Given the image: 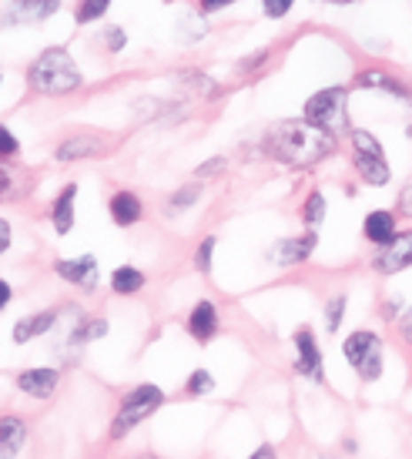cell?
Returning <instances> with one entry per match:
<instances>
[{"label":"cell","mask_w":412,"mask_h":459,"mask_svg":"<svg viewBox=\"0 0 412 459\" xmlns=\"http://www.w3.org/2000/svg\"><path fill=\"white\" fill-rule=\"evenodd\" d=\"M329 152H332V135L308 124L306 118L275 124L272 135H268V154L285 168H315Z\"/></svg>","instance_id":"obj_1"},{"label":"cell","mask_w":412,"mask_h":459,"mask_svg":"<svg viewBox=\"0 0 412 459\" xmlns=\"http://www.w3.org/2000/svg\"><path fill=\"white\" fill-rule=\"evenodd\" d=\"M81 71H77L74 58L64 51V47H47L41 51V58L31 64L27 71V84H31L37 94H71L81 88Z\"/></svg>","instance_id":"obj_2"},{"label":"cell","mask_w":412,"mask_h":459,"mask_svg":"<svg viewBox=\"0 0 412 459\" xmlns=\"http://www.w3.org/2000/svg\"><path fill=\"white\" fill-rule=\"evenodd\" d=\"M161 406H165V393H161L158 385L152 383L135 385V389L121 399V409H118L114 423H111V440H124L131 429L141 426V423H144L148 416L158 413Z\"/></svg>","instance_id":"obj_3"},{"label":"cell","mask_w":412,"mask_h":459,"mask_svg":"<svg viewBox=\"0 0 412 459\" xmlns=\"http://www.w3.org/2000/svg\"><path fill=\"white\" fill-rule=\"evenodd\" d=\"M346 105H349V94L346 88H325V91L312 94L306 101V121L336 135L349 124V114H346Z\"/></svg>","instance_id":"obj_4"},{"label":"cell","mask_w":412,"mask_h":459,"mask_svg":"<svg viewBox=\"0 0 412 459\" xmlns=\"http://www.w3.org/2000/svg\"><path fill=\"white\" fill-rule=\"evenodd\" d=\"M342 353H346V362L359 372V379L376 383L382 376V338L376 332H366V329L352 332L342 342Z\"/></svg>","instance_id":"obj_5"},{"label":"cell","mask_w":412,"mask_h":459,"mask_svg":"<svg viewBox=\"0 0 412 459\" xmlns=\"http://www.w3.org/2000/svg\"><path fill=\"white\" fill-rule=\"evenodd\" d=\"M352 148H355V171L362 175V182H369L372 188L389 184L393 171L385 165V152L376 135L369 131H352Z\"/></svg>","instance_id":"obj_6"},{"label":"cell","mask_w":412,"mask_h":459,"mask_svg":"<svg viewBox=\"0 0 412 459\" xmlns=\"http://www.w3.org/2000/svg\"><path fill=\"white\" fill-rule=\"evenodd\" d=\"M412 265V231H396V238H389L385 245L372 255V268L379 276H399Z\"/></svg>","instance_id":"obj_7"},{"label":"cell","mask_w":412,"mask_h":459,"mask_svg":"<svg viewBox=\"0 0 412 459\" xmlns=\"http://www.w3.org/2000/svg\"><path fill=\"white\" fill-rule=\"evenodd\" d=\"M295 349H299V359L292 362V369L299 376H306L312 383H325V369H322V353H319V342L308 329H299L295 332Z\"/></svg>","instance_id":"obj_8"},{"label":"cell","mask_w":412,"mask_h":459,"mask_svg":"<svg viewBox=\"0 0 412 459\" xmlns=\"http://www.w3.org/2000/svg\"><path fill=\"white\" fill-rule=\"evenodd\" d=\"M58 385H61V372H58V369H47V366L24 369V372L17 376V389L34 399H51L58 393Z\"/></svg>","instance_id":"obj_9"},{"label":"cell","mask_w":412,"mask_h":459,"mask_svg":"<svg viewBox=\"0 0 412 459\" xmlns=\"http://www.w3.org/2000/svg\"><path fill=\"white\" fill-rule=\"evenodd\" d=\"M54 272H58L64 282H71V285L91 289L94 282H97V261H94V255H84V259H61V261H54Z\"/></svg>","instance_id":"obj_10"},{"label":"cell","mask_w":412,"mask_h":459,"mask_svg":"<svg viewBox=\"0 0 412 459\" xmlns=\"http://www.w3.org/2000/svg\"><path fill=\"white\" fill-rule=\"evenodd\" d=\"M188 332H191V338H198V342H212V338L218 336V308H214L208 299L191 308V315H188Z\"/></svg>","instance_id":"obj_11"},{"label":"cell","mask_w":412,"mask_h":459,"mask_svg":"<svg viewBox=\"0 0 412 459\" xmlns=\"http://www.w3.org/2000/svg\"><path fill=\"white\" fill-rule=\"evenodd\" d=\"M27 443V423L17 416H4L0 419V459H14Z\"/></svg>","instance_id":"obj_12"},{"label":"cell","mask_w":412,"mask_h":459,"mask_svg":"<svg viewBox=\"0 0 412 459\" xmlns=\"http://www.w3.org/2000/svg\"><path fill=\"white\" fill-rule=\"evenodd\" d=\"M319 245V235L315 231H308L302 238H285V242H278L275 245V261L278 265H295V261H306L312 252Z\"/></svg>","instance_id":"obj_13"},{"label":"cell","mask_w":412,"mask_h":459,"mask_svg":"<svg viewBox=\"0 0 412 459\" xmlns=\"http://www.w3.org/2000/svg\"><path fill=\"white\" fill-rule=\"evenodd\" d=\"M61 319V308H51V312H37V315H27L14 325V342H31L37 336H47Z\"/></svg>","instance_id":"obj_14"},{"label":"cell","mask_w":412,"mask_h":459,"mask_svg":"<svg viewBox=\"0 0 412 459\" xmlns=\"http://www.w3.org/2000/svg\"><path fill=\"white\" fill-rule=\"evenodd\" d=\"M107 208H111L114 225H121V229L137 225V222H141V214H144V205H141V198H137L135 191H114V198H111Z\"/></svg>","instance_id":"obj_15"},{"label":"cell","mask_w":412,"mask_h":459,"mask_svg":"<svg viewBox=\"0 0 412 459\" xmlns=\"http://www.w3.org/2000/svg\"><path fill=\"white\" fill-rule=\"evenodd\" d=\"M362 235H366L372 245H385L389 238H396V214L379 208V212H369L362 222Z\"/></svg>","instance_id":"obj_16"},{"label":"cell","mask_w":412,"mask_h":459,"mask_svg":"<svg viewBox=\"0 0 412 459\" xmlns=\"http://www.w3.org/2000/svg\"><path fill=\"white\" fill-rule=\"evenodd\" d=\"M74 201H77V184H64L54 208H51V222H54V231L58 235H67L74 229Z\"/></svg>","instance_id":"obj_17"},{"label":"cell","mask_w":412,"mask_h":459,"mask_svg":"<svg viewBox=\"0 0 412 459\" xmlns=\"http://www.w3.org/2000/svg\"><path fill=\"white\" fill-rule=\"evenodd\" d=\"M27 188H31V178H27L24 171L17 168V165L0 161V198H17V195H24Z\"/></svg>","instance_id":"obj_18"},{"label":"cell","mask_w":412,"mask_h":459,"mask_svg":"<svg viewBox=\"0 0 412 459\" xmlns=\"http://www.w3.org/2000/svg\"><path fill=\"white\" fill-rule=\"evenodd\" d=\"M144 289V272L135 268V265H118L114 272H111V292H118V295H135V292Z\"/></svg>","instance_id":"obj_19"},{"label":"cell","mask_w":412,"mask_h":459,"mask_svg":"<svg viewBox=\"0 0 412 459\" xmlns=\"http://www.w3.org/2000/svg\"><path fill=\"white\" fill-rule=\"evenodd\" d=\"M91 154H101V141L97 138H67L58 148L61 161H77V158H91Z\"/></svg>","instance_id":"obj_20"},{"label":"cell","mask_w":412,"mask_h":459,"mask_svg":"<svg viewBox=\"0 0 412 459\" xmlns=\"http://www.w3.org/2000/svg\"><path fill=\"white\" fill-rule=\"evenodd\" d=\"M355 84H359V88H382V91H389V94H409L402 88V81L382 74V71H366V74H359Z\"/></svg>","instance_id":"obj_21"},{"label":"cell","mask_w":412,"mask_h":459,"mask_svg":"<svg viewBox=\"0 0 412 459\" xmlns=\"http://www.w3.org/2000/svg\"><path fill=\"white\" fill-rule=\"evenodd\" d=\"M302 218H306L308 229H319L325 222V195L322 191H312L306 198V208H302Z\"/></svg>","instance_id":"obj_22"},{"label":"cell","mask_w":412,"mask_h":459,"mask_svg":"<svg viewBox=\"0 0 412 459\" xmlns=\"http://www.w3.org/2000/svg\"><path fill=\"white\" fill-rule=\"evenodd\" d=\"M214 389V379H212V372L208 369H195L191 372V379H188V385H184V393L188 396H208Z\"/></svg>","instance_id":"obj_23"},{"label":"cell","mask_w":412,"mask_h":459,"mask_svg":"<svg viewBox=\"0 0 412 459\" xmlns=\"http://www.w3.org/2000/svg\"><path fill=\"white\" fill-rule=\"evenodd\" d=\"M325 319H329V332L336 336L342 319H346V295H332L329 299V308H325Z\"/></svg>","instance_id":"obj_24"},{"label":"cell","mask_w":412,"mask_h":459,"mask_svg":"<svg viewBox=\"0 0 412 459\" xmlns=\"http://www.w3.org/2000/svg\"><path fill=\"white\" fill-rule=\"evenodd\" d=\"M214 245H218V242H214L212 235H208V238H205V242H201V245H198V255H195V268H198L201 276H208V272H212Z\"/></svg>","instance_id":"obj_25"},{"label":"cell","mask_w":412,"mask_h":459,"mask_svg":"<svg viewBox=\"0 0 412 459\" xmlns=\"http://www.w3.org/2000/svg\"><path fill=\"white\" fill-rule=\"evenodd\" d=\"M107 14V0H88L81 11H77V20L88 24V20H101Z\"/></svg>","instance_id":"obj_26"},{"label":"cell","mask_w":412,"mask_h":459,"mask_svg":"<svg viewBox=\"0 0 412 459\" xmlns=\"http://www.w3.org/2000/svg\"><path fill=\"white\" fill-rule=\"evenodd\" d=\"M198 198H201V188H198V184H188V188H182V191H175V195H171V208H184V205H195Z\"/></svg>","instance_id":"obj_27"},{"label":"cell","mask_w":412,"mask_h":459,"mask_svg":"<svg viewBox=\"0 0 412 459\" xmlns=\"http://www.w3.org/2000/svg\"><path fill=\"white\" fill-rule=\"evenodd\" d=\"M17 148H20V144H17V138L11 135V128H4V124H0V161L14 158Z\"/></svg>","instance_id":"obj_28"},{"label":"cell","mask_w":412,"mask_h":459,"mask_svg":"<svg viewBox=\"0 0 412 459\" xmlns=\"http://www.w3.org/2000/svg\"><path fill=\"white\" fill-rule=\"evenodd\" d=\"M292 11V0H265V14L268 17H285Z\"/></svg>","instance_id":"obj_29"},{"label":"cell","mask_w":412,"mask_h":459,"mask_svg":"<svg viewBox=\"0 0 412 459\" xmlns=\"http://www.w3.org/2000/svg\"><path fill=\"white\" fill-rule=\"evenodd\" d=\"M225 171V158H212L198 168V178H212V175H222Z\"/></svg>","instance_id":"obj_30"},{"label":"cell","mask_w":412,"mask_h":459,"mask_svg":"<svg viewBox=\"0 0 412 459\" xmlns=\"http://www.w3.org/2000/svg\"><path fill=\"white\" fill-rule=\"evenodd\" d=\"M399 214H406L412 218V182L402 188V195H399Z\"/></svg>","instance_id":"obj_31"},{"label":"cell","mask_w":412,"mask_h":459,"mask_svg":"<svg viewBox=\"0 0 412 459\" xmlns=\"http://www.w3.org/2000/svg\"><path fill=\"white\" fill-rule=\"evenodd\" d=\"M11 238H14V235H11V222H7V218H0V255L11 248Z\"/></svg>","instance_id":"obj_32"},{"label":"cell","mask_w":412,"mask_h":459,"mask_svg":"<svg viewBox=\"0 0 412 459\" xmlns=\"http://www.w3.org/2000/svg\"><path fill=\"white\" fill-rule=\"evenodd\" d=\"M107 47H111V51H121L124 47V31L121 27H111V34H107Z\"/></svg>","instance_id":"obj_33"},{"label":"cell","mask_w":412,"mask_h":459,"mask_svg":"<svg viewBox=\"0 0 412 459\" xmlns=\"http://www.w3.org/2000/svg\"><path fill=\"white\" fill-rule=\"evenodd\" d=\"M11 299H14V289H11V282H4V278H0V312L11 306Z\"/></svg>","instance_id":"obj_34"},{"label":"cell","mask_w":412,"mask_h":459,"mask_svg":"<svg viewBox=\"0 0 412 459\" xmlns=\"http://www.w3.org/2000/svg\"><path fill=\"white\" fill-rule=\"evenodd\" d=\"M231 0H201V11L205 14H214V11H225Z\"/></svg>","instance_id":"obj_35"},{"label":"cell","mask_w":412,"mask_h":459,"mask_svg":"<svg viewBox=\"0 0 412 459\" xmlns=\"http://www.w3.org/2000/svg\"><path fill=\"white\" fill-rule=\"evenodd\" d=\"M248 459H278V453H275V446L261 443L259 449H255V453H252V456H248Z\"/></svg>","instance_id":"obj_36"},{"label":"cell","mask_w":412,"mask_h":459,"mask_svg":"<svg viewBox=\"0 0 412 459\" xmlns=\"http://www.w3.org/2000/svg\"><path fill=\"white\" fill-rule=\"evenodd\" d=\"M399 329H402V338H406V342L412 346V308H409V315L402 319V325H399Z\"/></svg>","instance_id":"obj_37"},{"label":"cell","mask_w":412,"mask_h":459,"mask_svg":"<svg viewBox=\"0 0 412 459\" xmlns=\"http://www.w3.org/2000/svg\"><path fill=\"white\" fill-rule=\"evenodd\" d=\"M406 135L412 138V111H409V121H406Z\"/></svg>","instance_id":"obj_38"},{"label":"cell","mask_w":412,"mask_h":459,"mask_svg":"<svg viewBox=\"0 0 412 459\" xmlns=\"http://www.w3.org/2000/svg\"><path fill=\"white\" fill-rule=\"evenodd\" d=\"M0 77H4V74H0Z\"/></svg>","instance_id":"obj_39"}]
</instances>
